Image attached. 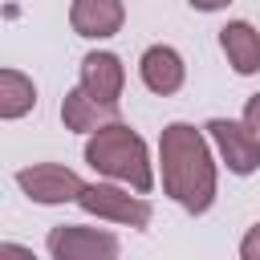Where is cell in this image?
Listing matches in <instances>:
<instances>
[{"label": "cell", "instance_id": "1", "mask_svg": "<svg viewBox=\"0 0 260 260\" xmlns=\"http://www.w3.org/2000/svg\"><path fill=\"white\" fill-rule=\"evenodd\" d=\"M158 162H162V191L191 215H203L215 203V154L207 146V130L191 122H167L158 134Z\"/></svg>", "mask_w": 260, "mask_h": 260}, {"label": "cell", "instance_id": "2", "mask_svg": "<svg viewBox=\"0 0 260 260\" xmlns=\"http://www.w3.org/2000/svg\"><path fill=\"white\" fill-rule=\"evenodd\" d=\"M85 162L106 175V179H118L126 183L130 191H150L154 187V167H150V150L142 142L138 130H130L126 122H110L102 130H93L85 138Z\"/></svg>", "mask_w": 260, "mask_h": 260}, {"label": "cell", "instance_id": "3", "mask_svg": "<svg viewBox=\"0 0 260 260\" xmlns=\"http://www.w3.org/2000/svg\"><path fill=\"white\" fill-rule=\"evenodd\" d=\"M77 207L85 215H98V219H110V223H122V228H146L150 223V203L138 195H130L126 187L114 183H85V191L77 195Z\"/></svg>", "mask_w": 260, "mask_h": 260}, {"label": "cell", "instance_id": "4", "mask_svg": "<svg viewBox=\"0 0 260 260\" xmlns=\"http://www.w3.org/2000/svg\"><path fill=\"white\" fill-rule=\"evenodd\" d=\"M16 187L32 199V203H77V195L85 191V179L61 162H32V167H20L16 171Z\"/></svg>", "mask_w": 260, "mask_h": 260}, {"label": "cell", "instance_id": "5", "mask_svg": "<svg viewBox=\"0 0 260 260\" xmlns=\"http://www.w3.org/2000/svg\"><path fill=\"white\" fill-rule=\"evenodd\" d=\"M203 130H207V138L215 142L219 162H223L232 175H252V171L260 167V134H256L248 122L211 118Z\"/></svg>", "mask_w": 260, "mask_h": 260}, {"label": "cell", "instance_id": "6", "mask_svg": "<svg viewBox=\"0 0 260 260\" xmlns=\"http://www.w3.org/2000/svg\"><path fill=\"white\" fill-rule=\"evenodd\" d=\"M45 248H49L53 260H114L122 252L118 236L85 228V223H61V228H53L49 240H45Z\"/></svg>", "mask_w": 260, "mask_h": 260}, {"label": "cell", "instance_id": "7", "mask_svg": "<svg viewBox=\"0 0 260 260\" xmlns=\"http://www.w3.org/2000/svg\"><path fill=\"white\" fill-rule=\"evenodd\" d=\"M122 24H126L122 0H73L69 4V28L85 41H106L122 32Z\"/></svg>", "mask_w": 260, "mask_h": 260}, {"label": "cell", "instance_id": "8", "mask_svg": "<svg viewBox=\"0 0 260 260\" xmlns=\"http://www.w3.org/2000/svg\"><path fill=\"white\" fill-rule=\"evenodd\" d=\"M138 77H142V85H146L150 93L171 98V93L183 89L187 65H183L179 49H171V45H150V49L138 57Z\"/></svg>", "mask_w": 260, "mask_h": 260}, {"label": "cell", "instance_id": "9", "mask_svg": "<svg viewBox=\"0 0 260 260\" xmlns=\"http://www.w3.org/2000/svg\"><path fill=\"white\" fill-rule=\"evenodd\" d=\"M61 122H65V130H77V134H93V130H102V126H110V122H118V106H110V102H98L81 81L61 98Z\"/></svg>", "mask_w": 260, "mask_h": 260}, {"label": "cell", "instance_id": "10", "mask_svg": "<svg viewBox=\"0 0 260 260\" xmlns=\"http://www.w3.org/2000/svg\"><path fill=\"white\" fill-rule=\"evenodd\" d=\"M81 85H85L98 102L118 106L122 85H126V65H122V57H118V53H106V49L85 53V57H81Z\"/></svg>", "mask_w": 260, "mask_h": 260}, {"label": "cell", "instance_id": "11", "mask_svg": "<svg viewBox=\"0 0 260 260\" xmlns=\"http://www.w3.org/2000/svg\"><path fill=\"white\" fill-rule=\"evenodd\" d=\"M219 49H223L228 65H232L240 77L260 73V32H256L248 20H228V24L219 28Z\"/></svg>", "mask_w": 260, "mask_h": 260}, {"label": "cell", "instance_id": "12", "mask_svg": "<svg viewBox=\"0 0 260 260\" xmlns=\"http://www.w3.org/2000/svg\"><path fill=\"white\" fill-rule=\"evenodd\" d=\"M37 106V85L20 69H0V118L16 122Z\"/></svg>", "mask_w": 260, "mask_h": 260}, {"label": "cell", "instance_id": "13", "mask_svg": "<svg viewBox=\"0 0 260 260\" xmlns=\"http://www.w3.org/2000/svg\"><path fill=\"white\" fill-rule=\"evenodd\" d=\"M240 256H244V260H260V223H252L248 236L240 240Z\"/></svg>", "mask_w": 260, "mask_h": 260}, {"label": "cell", "instance_id": "14", "mask_svg": "<svg viewBox=\"0 0 260 260\" xmlns=\"http://www.w3.org/2000/svg\"><path fill=\"white\" fill-rule=\"evenodd\" d=\"M244 122H248V126L260 134V93H252V98L244 102Z\"/></svg>", "mask_w": 260, "mask_h": 260}, {"label": "cell", "instance_id": "15", "mask_svg": "<svg viewBox=\"0 0 260 260\" xmlns=\"http://www.w3.org/2000/svg\"><path fill=\"white\" fill-rule=\"evenodd\" d=\"M191 8H199V12H219V8H228L232 0H187Z\"/></svg>", "mask_w": 260, "mask_h": 260}]
</instances>
